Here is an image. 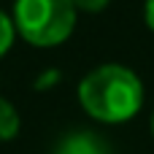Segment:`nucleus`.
I'll use <instances>...</instances> for the list:
<instances>
[{"instance_id": "obj_8", "label": "nucleus", "mask_w": 154, "mask_h": 154, "mask_svg": "<svg viewBox=\"0 0 154 154\" xmlns=\"http://www.w3.org/2000/svg\"><path fill=\"white\" fill-rule=\"evenodd\" d=\"M152 135H154V114H152Z\"/></svg>"}, {"instance_id": "obj_1", "label": "nucleus", "mask_w": 154, "mask_h": 154, "mask_svg": "<svg viewBox=\"0 0 154 154\" xmlns=\"http://www.w3.org/2000/svg\"><path fill=\"white\" fill-rule=\"evenodd\" d=\"M81 108L106 125H119L133 119L143 106V84L135 70L108 62L97 65L79 81Z\"/></svg>"}, {"instance_id": "obj_3", "label": "nucleus", "mask_w": 154, "mask_h": 154, "mask_svg": "<svg viewBox=\"0 0 154 154\" xmlns=\"http://www.w3.org/2000/svg\"><path fill=\"white\" fill-rule=\"evenodd\" d=\"M57 154H108L106 143L92 133H76L60 143Z\"/></svg>"}, {"instance_id": "obj_6", "label": "nucleus", "mask_w": 154, "mask_h": 154, "mask_svg": "<svg viewBox=\"0 0 154 154\" xmlns=\"http://www.w3.org/2000/svg\"><path fill=\"white\" fill-rule=\"evenodd\" d=\"M108 3H111V0H73L76 11H89V14H97V11H103Z\"/></svg>"}, {"instance_id": "obj_2", "label": "nucleus", "mask_w": 154, "mask_h": 154, "mask_svg": "<svg viewBox=\"0 0 154 154\" xmlns=\"http://www.w3.org/2000/svg\"><path fill=\"white\" fill-rule=\"evenodd\" d=\"M73 0H14V27L27 43L51 49L65 43L76 30Z\"/></svg>"}, {"instance_id": "obj_5", "label": "nucleus", "mask_w": 154, "mask_h": 154, "mask_svg": "<svg viewBox=\"0 0 154 154\" xmlns=\"http://www.w3.org/2000/svg\"><path fill=\"white\" fill-rule=\"evenodd\" d=\"M14 38H16V27H14V19L0 11V60L8 54V49L14 46Z\"/></svg>"}, {"instance_id": "obj_7", "label": "nucleus", "mask_w": 154, "mask_h": 154, "mask_svg": "<svg viewBox=\"0 0 154 154\" xmlns=\"http://www.w3.org/2000/svg\"><path fill=\"white\" fill-rule=\"evenodd\" d=\"M143 22H146V27L154 32V0H146L143 3Z\"/></svg>"}, {"instance_id": "obj_4", "label": "nucleus", "mask_w": 154, "mask_h": 154, "mask_svg": "<svg viewBox=\"0 0 154 154\" xmlns=\"http://www.w3.org/2000/svg\"><path fill=\"white\" fill-rule=\"evenodd\" d=\"M19 133V114L16 108L0 95V141H11Z\"/></svg>"}]
</instances>
